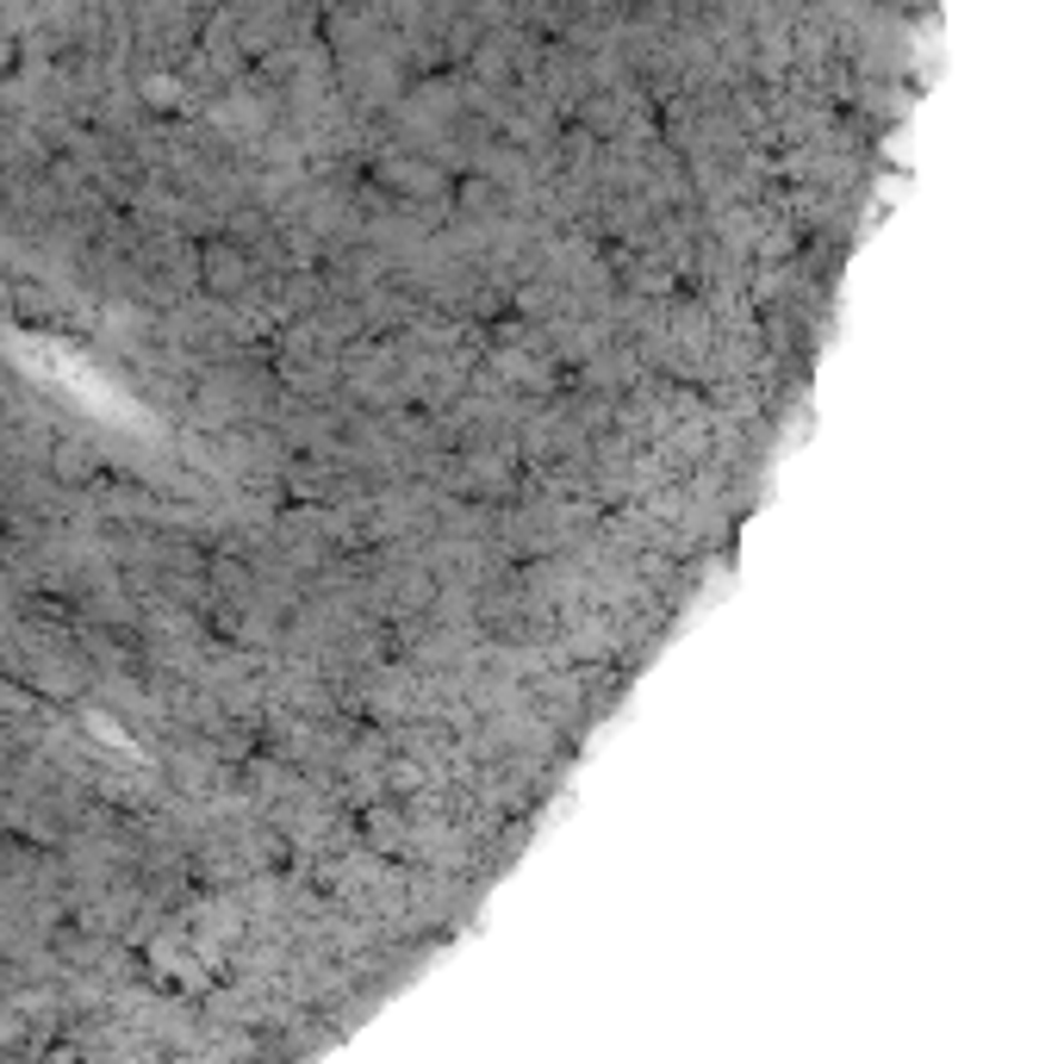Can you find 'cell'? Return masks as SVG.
I'll use <instances>...</instances> for the list:
<instances>
[{
  "label": "cell",
  "instance_id": "7a4b0ae2",
  "mask_svg": "<svg viewBox=\"0 0 1064 1064\" xmlns=\"http://www.w3.org/2000/svg\"><path fill=\"white\" fill-rule=\"evenodd\" d=\"M57 474H62V480H69V486L94 480V455H88V449H76V442H69V449L57 455Z\"/></svg>",
  "mask_w": 1064,
  "mask_h": 1064
},
{
  "label": "cell",
  "instance_id": "6da1fadb",
  "mask_svg": "<svg viewBox=\"0 0 1064 1064\" xmlns=\"http://www.w3.org/2000/svg\"><path fill=\"white\" fill-rule=\"evenodd\" d=\"M199 281H206L218 300H237V293H250L255 269L243 262L237 250H206V269H199Z\"/></svg>",
  "mask_w": 1064,
  "mask_h": 1064
}]
</instances>
